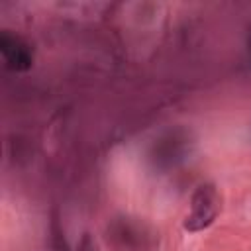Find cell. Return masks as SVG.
<instances>
[{"label":"cell","instance_id":"obj_2","mask_svg":"<svg viewBox=\"0 0 251 251\" xmlns=\"http://www.w3.org/2000/svg\"><path fill=\"white\" fill-rule=\"evenodd\" d=\"M0 51L6 65L14 71H25L31 67V51L29 47L16 35L2 33L0 37Z\"/></svg>","mask_w":251,"mask_h":251},{"label":"cell","instance_id":"obj_3","mask_svg":"<svg viewBox=\"0 0 251 251\" xmlns=\"http://www.w3.org/2000/svg\"><path fill=\"white\" fill-rule=\"evenodd\" d=\"M186 135H180L178 131H171L163 139H159L153 147V159L157 165H175L176 161L184 159L186 151Z\"/></svg>","mask_w":251,"mask_h":251},{"label":"cell","instance_id":"obj_1","mask_svg":"<svg viewBox=\"0 0 251 251\" xmlns=\"http://www.w3.org/2000/svg\"><path fill=\"white\" fill-rule=\"evenodd\" d=\"M220 212V196L212 184H202L196 188L190 200V212L184 220L188 231H198L208 227Z\"/></svg>","mask_w":251,"mask_h":251}]
</instances>
